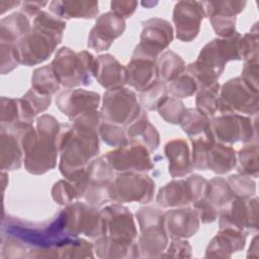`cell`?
Wrapping results in <instances>:
<instances>
[{
  "mask_svg": "<svg viewBox=\"0 0 259 259\" xmlns=\"http://www.w3.org/2000/svg\"><path fill=\"white\" fill-rule=\"evenodd\" d=\"M64 27V22L41 13L34 19L33 29L13 46L17 62L32 66L48 59L61 41Z\"/></svg>",
  "mask_w": 259,
  "mask_h": 259,
  "instance_id": "obj_1",
  "label": "cell"
},
{
  "mask_svg": "<svg viewBox=\"0 0 259 259\" xmlns=\"http://www.w3.org/2000/svg\"><path fill=\"white\" fill-rule=\"evenodd\" d=\"M59 81L66 86L87 85L94 73L92 55L86 52L75 55L68 48H63L52 64Z\"/></svg>",
  "mask_w": 259,
  "mask_h": 259,
  "instance_id": "obj_2",
  "label": "cell"
},
{
  "mask_svg": "<svg viewBox=\"0 0 259 259\" xmlns=\"http://www.w3.org/2000/svg\"><path fill=\"white\" fill-rule=\"evenodd\" d=\"M140 114L136 95L125 88H117L104 93L102 115L110 122L128 124Z\"/></svg>",
  "mask_w": 259,
  "mask_h": 259,
  "instance_id": "obj_3",
  "label": "cell"
},
{
  "mask_svg": "<svg viewBox=\"0 0 259 259\" xmlns=\"http://www.w3.org/2000/svg\"><path fill=\"white\" fill-rule=\"evenodd\" d=\"M154 186V182L148 176L124 173L109 186V198L118 202L133 200L148 202L152 199Z\"/></svg>",
  "mask_w": 259,
  "mask_h": 259,
  "instance_id": "obj_4",
  "label": "cell"
},
{
  "mask_svg": "<svg viewBox=\"0 0 259 259\" xmlns=\"http://www.w3.org/2000/svg\"><path fill=\"white\" fill-rule=\"evenodd\" d=\"M104 221L105 234L108 230V238L113 242L135 245L137 237L136 227L131 212L125 207L111 205L104 208L101 212Z\"/></svg>",
  "mask_w": 259,
  "mask_h": 259,
  "instance_id": "obj_5",
  "label": "cell"
},
{
  "mask_svg": "<svg viewBox=\"0 0 259 259\" xmlns=\"http://www.w3.org/2000/svg\"><path fill=\"white\" fill-rule=\"evenodd\" d=\"M172 40V28L169 23L161 19H150L144 24L141 42L137 47L136 56L156 60V56Z\"/></svg>",
  "mask_w": 259,
  "mask_h": 259,
  "instance_id": "obj_6",
  "label": "cell"
},
{
  "mask_svg": "<svg viewBox=\"0 0 259 259\" xmlns=\"http://www.w3.org/2000/svg\"><path fill=\"white\" fill-rule=\"evenodd\" d=\"M105 159L118 171H149L153 167L149 153L143 145H134L130 150L123 148L109 152Z\"/></svg>",
  "mask_w": 259,
  "mask_h": 259,
  "instance_id": "obj_7",
  "label": "cell"
},
{
  "mask_svg": "<svg viewBox=\"0 0 259 259\" xmlns=\"http://www.w3.org/2000/svg\"><path fill=\"white\" fill-rule=\"evenodd\" d=\"M198 2H180L174 10V22L177 37L182 41H190L199 30V23L203 17V9L196 7Z\"/></svg>",
  "mask_w": 259,
  "mask_h": 259,
  "instance_id": "obj_8",
  "label": "cell"
},
{
  "mask_svg": "<svg viewBox=\"0 0 259 259\" xmlns=\"http://www.w3.org/2000/svg\"><path fill=\"white\" fill-rule=\"evenodd\" d=\"M123 29L122 17L113 13L103 14L91 30L88 46L97 52L107 50L112 40L122 33Z\"/></svg>",
  "mask_w": 259,
  "mask_h": 259,
  "instance_id": "obj_9",
  "label": "cell"
},
{
  "mask_svg": "<svg viewBox=\"0 0 259 259\" xmlns=\"http://www.w3.org/2000/svg\"><path fill=\"white\" fill-rule=\"evenodd\" d=\"M198 212L190 208L174 209L164 214V229L172 239L191 237L198 229Z\"/></svg>",
  "mask_w": 259,
  "mask_h": 259,
  "instance_id": "obj_10",
  "label": "cell"
},
{
  "mask_svg": "<svg viewBox=\"0 0 259 259\" xmlns=\"http://www.w3.org/2000/svg\"><path fill=\"white\" fill-rule=\"evenodd\" d=\"M94 74L98 82L108 90L121 87L127 78V72L110 55L100 56L95 60Z\"/></svg>",
  "mask_w": 259,
  "mask_h": 259,
  "instance_id": "obj_11",
  "label": "cell"
},
{
  "mask_svg": "<svg viewBox=\"0 0 259 259\" xmlns=\"http://www.w3.org/2000/svg\"><path fill=\"white\" fill-rule=\"evenodd\" d=\"M157 77L155 60L134 55L131 64H128L126 82L138 90L145 91L149 88Z\"/></svg>",
  "mask_w": 259,
  "mask_h": 259,
  "instance_id": "obj_12",
  "label": "cell"
},
{
  "mask_svg": "<svg viewBox=\"0 0 259 259\" xmlns=\"http://www.w3.org/2000/svg\"><path fill=\"white\" fill-rule=\"evenodd\" d=\"M166 155L169 159V172L172 177L183 176L191 171L187 144L182 140H174L166 145Z\"/></svg>",
  "mask_w": 259,
  "mask_h": 259,
  "instance_id": "obj_13",
  "label": "cell"
},
{
  "mask_svg": "<svg viewBox=\"0 0 259 259\" xmlns=\"http://www.w3.org/2000/svg\"><path fill=\"white\" fill-rule=\"evenodd\" d=\"M157 201L164 207L185 205L192 201V194L188 181H173L162 188Z\"/></svg>",
  "mask_w": 259,
  "mask_h": 259,
  "instance_id": "obj_14",
  "label": "cell"
},
{
  "mask_svg": "<svg viewBox=\"0 0 259 259\" xmlns=\"http://www.w3.org/2000/svg\"><path fill=\"white\" fill-rule=\"evenodd\" d=\"M8 128V127H7ZM9 130V128H8ZM11 131L5 132L2 128L1 131V159H2V169L12 170L19 168L21 164V149L22 145L20 139H16ZM23 151V150H22Z\"/></svg>",
  "mask_w": 259,
  "mask_h": 259,
  "instance_id": "obj_15",
  "label": "cell"
},
{
  "mask_svg": "<svg viewBox=\"0 0 259 259\" xmlns=\"http://www.w3.org/2000/svg\"><path fill=\"white\" fill-rule=\"evenodd\" d=\"M236 165L235 152L224 145H212L206 155V168L217 173H227Z\"/></svg>",
  "mask_w": 259,
  "mask_h": 259,
  "instance_id": "obj_16",
  "label": "cell"
},
{
  "mask_svg": "<svg viewBox=\"0 0 259 259\" xmlns=\"http://www.w3.org/2000/svg\"><path fill=\"white\" fill-rule=\"evenodd\" d=\"M29 28L27 18L20 14L14 13L9 17L1 20V42L12 44L23 37Z\"/></svg>",
  "mask_w": 259,
  "mask_h": 259,
  "instance_id": "obj_17",
  "label": "cell"
},
{
  "mask_svg": "<svg viewBox=\"0 0 259 259\" xmlns=\"http://www.w3.org/2000/svg\"><path fill=\"white\" fill-rule=\"evenodd\" d=\"M183 70V60L173 52H166L163 54L156 66L157 78L161 82L175 80Z\"/></svg>",
  "mask_w": 259,
  "mask_h": 259,
  "instance_id": "obj_18",
  "label": "cell"
},
{
  "mask_svg": "<svg viewBox=\"0 0 259 259\" xmlns=\"http://www.w3.org/2000/svg\"><path fill=\"white\" fill-rule=\"evenodd\" d=\"M51 97L38 93L37 91H28L20 100V111L24 119L29 121L39 111H44L50 106Z\"/></svg>",
  "mask_w": 259,
  "mask_h": 259,
  "instance_id": "obj_19",
  "label": "cell"
},
{
  "mask_svg": "<svg viewBox=\"0 0 259 259\" xmlns=\"http://www.w3.org/2000/svg\"><path fill=\"white\" fill-rule=\"evenodd\" d=\"M60 81L52 67H44L34 72L32 85L34 90L40 94L50 96L59 89Z\"/></svg>",
  "mask_w": 259,
  "mask_h": 259,
  "instance_id": "obj_20",
  "label": "cell"
},
{
  "mask_svg": "<svg viewBox=\"0 0 259 259\" xmlns=\"http://www.w3.org/2000/svg\"><path fill=\"white\" fill-rule=\"evenodd\" d=\"M181 121L183 131L189 136L203 133V131L207 130L209 126L205 115L194 109L186 110Z\"/></svg>",
  "mask_w": 259,
  "mask_h": 259,
  "instance_id": "obj_21",
  "label": "cell"
},
{
  "mask_svg": "<svg viewBox=\"0 0 259 259\" xmlns=\"http://www.w3.org/2000/svg\"><path fill=\"white\" fill-rule=\"evenodd\" d=\"M168 91L174 96L184 98L192 95L196 90V84L189 75H182L179 78L170 81L167 87Z\"/></svg>",
  "mask_w": 259,
  "mask_h": 259,
  "instance_id": "obj_22",
  "label": "cell"
},
{
  "mask_svg": "<svg viewBox=\"0 0 259 259\" xmlns=\"http://www.w3.org/2000/svg\"><path fill=\"white\" fill-rule=\"evenodd\" d=\"M196 104L198 111L203 115H212L219 108V100L217 98V90L199 91Z\"/></svg>",
  "mask_w": 259,
  "mask_h": 259,
  "instance_id": "obj_23",
  "label": "cell"
},
{
  "mask_svg": "<svg viewBox=\"0 0 259 259\" xmlns=\"http://www.w3.org/2000/svg\"><path fill=\"white\" fill-rule=\"evenodd\" d=\"M100 134H101L102 140L106 144L110 145L111 147H113V146L114 147H116V146L124 147L127 143L125 136L120 127L106 123L100 127Z\"/></svg>",
  "mask_w": 259,
  "mask_h": 259,
  "instance_id": "obj_24",
  "label": "cell"
},
{
  "mask_svg": "<svg viewBox=\"0 0 259 259\" xmlns=\"http://www.w3.org/2000/svg\"><path fill=\"white\" fill-rule=\"evenodd\" d=\"M63 185H61L62 187H60L59 183L55 185L54 191H53V196L55 198L56 201H58V203L60 204H68L70 203V201L74 198V197H79L77 190L74 188H71L68 183L62 181ZM61 184V182H60Z\"/></svg>",
  "mask_w": 259,
  "mask_h": 259,
  "instance_id": "obj_25",
  "label": "cell"
}]
</instances>
